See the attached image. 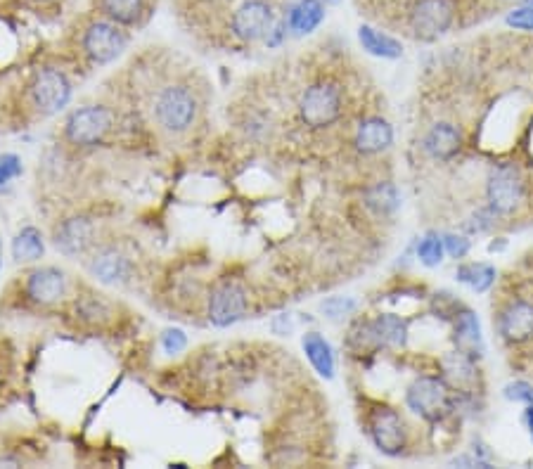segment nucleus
I'll return each mask as SVG.
<instances>
[{"mask_svg":"<svg viewBox=\"0 0 533 469\" xmlns=\"http://www.w3.org/2000/svg\"><path fill=\"white\" fill-rule=\"evenodd\" d=\"M22 176V159L17 154H0V185Z\"/></svg>","mask_w":533,"mask_h":469,"instance_id":"nucleus-33","label":"nucleus"},{"mask_svg":"<svg viewBox=\"0 0 533 469\" xmlns=\"http://www.w3.org/2000/svg\"><path fill=\"white\" fill-rule=\"evenodd\" d=\"M524 5H531V8H533V0H524Z\"/></svg>","mask_w":533,"mask_h":469,"instance_id":"nucleus-38","label":"nucleus"},{"mask_svg":"<svg viewBox=\"0 0 533 469\" xmlns=\"http://www.w3.org/2000/svg\"><path fill=\"white\" fill-rule=\"evenodd\" d=\"M76 313H79L83 323H100L105 316H109V304L105 299L88 294V297L76 299Z\"/></svg>","mask_w":533,"mask_h":469,"instance_id":"nucleus-27","label":"nucleus"},{"mask_svg":"<svg viewBox=\"0 0 533 469\" xmlns=\"http://www.w3.org/2000/svg\"><path fill=\"white\" fill-rule=\"evenodd\" d=\"M443 254H446V247H443V235L439 233H427L420 244H417V259L427 268L439 266L443 261Z\"/></svg>","mask_w":533,"mask_h":469,"instance_id":"nucleus-26","label":"nucleus"},{"mask_svg":"<svg viewBox=\"0 0 533 469\" xmlns=\"http://www.w3.org/2000/svg\"><path fill=\"white\" fill-rule=\"evenodd\" d=\"M69 292V280L67 273L60 271V268L46 266V268H36L27 275V282H24V294L31 304L36 306H55L67 297Z\"/></svg>","mask_w":533,"mask_h":469,"instance_id":"nucleus-12","label":"nucleus"},{"mask_svg":"<svg viewBox=\"0 0 533 469\" xmlns=\"http://www.w3.org/2000/svg\"><path fill=\"white\" fill-rule=\"evenodd\" d=\"M453 342H455V349L467 353V356L477 358L484 356L486 346H484V334H481V325H479V318L474 316L472 311H460L455 313V320H453Z\"/></svg>","mask_w":533,"mask_h":469,"instance_id":"nucleus-17","label":"nucleus"},{"mask_svg":"<svg viewBox=\"0 0 533 469\" xmlns=\"http://www.w3.org/2000/svg\"><path fill=\"white\" fill-rule=\"evenodd\" d=\"M128 41L131 38L121 24L98 12L95 17L83 19L79 24L74 34V50L88 67H107L126 53Z\"/></svg>","mask_w":533,"mask_h":469,"instance_id":"nucleus-2","label":"nucleus"},{"mask_svg":"<svg viewBox=\"0 0 533 469\" xmlns=\"http://www.w3.org/2000/svg\"><path fill=\"white\" fill-rule=\"evenodd\" d=\"M441 372V377L446 379L451 389L470 391L477 382V361L455 349L441 358Z\"/></svg>","mask_w":533,"mask_h":469,"instance_id":"nucleus-20","label":"nucleus"},{"mask_svg":"<svg viewBox=\"0 0 533 469\" xmlns=\"http://www.w3.org/2000/svg\"><path fill=\"white\" fill-rule=\"evenodd\" d=\"M498 332L505 342L522 344L533 337V304L531 301H512L498 318Z\"/></svg>","mask_w":533,"mask_h":469,"instance_id":"nucleus-13","label":"nucleus"},{"mask_svg":"<svg viewBox=\"0 0 533 469\" xmlns=\"http://www.w3.org/2000/svg\"><path fill=\"white\" fill-rule=\"evenodd\" d=\"M358 152L363 154H380L394 145V128L387 119L368 117L358 124L356 138H353Z\"/></svg>","mask_w":533,"mask_h":469,"instance_id":"nucleus-16","label":"nucleus"},{"mask_svg":"<svg viewBox=\"0 0 533 469\" xmlns=\"http://www.w3.org/2000/svg\"><path fill=\"white\" fill-rule=\"evenodd\" d=\"M406 406L427 422H441L453 410V391L443 377L422 375L406 391Z\"/></svg>","mask_w":533,"mask_h":469,"instance_id":"nucleus-5","label":"nucleus"},{"mask_svg":"<svg viewBox=\"0 0 533 469\" xmlns=\"http://www.w3.org/2000/svg\"><path fill=\"white\" fill-rule=\"evenodd\" d=\"M197 3H202V5H221V3H228V0H197Z\"/></svg>","mask_w":533,"mask_h":469,"instance_id":"nucleus-36","label":"nucleus"},{"mask_svg":"<svg viewBox=\"0 0 533 469\" xmlns=\"http://www.w3.org/2000/svg\"><path fill=\"white\" fill-rule=\"evenodd\" d=\"M462 147V136L453 124H434L425 136V152L436 162H448Z\"/></svg>","mask_w":533,"mask_h":469,"instance_id":"nucleus-21","label":"nucleus"},{"mask_svg":"<svg viewBox=\"0 0 533 469\" xmlns=\"http://www.w3.org/2000/svg\"><path fill=\"white\" fill-rule=\"evenodd\" d=\"M112 128V109L102 105H88L74 109L67 121H64V140L74 147H95L105 143Z\"/></svg>","mask_w":533,"mask_h":469,"instance_id":"nucleus-7","label":"nucleus"},{"mask_svg":"<svg viewBox=\"0 0 533 469\" xmlns=\"http://www.w3.org/2000/svg\"><path fill=\"white\" fill-rule=\"evenodd\" d=\"M249 308V297L247 289H244L240 282L233 280H223L211 289L209 294V320L216 327H228L240 320Z\"/></svg>","mask_w":533,"mask_h":469,"instance_id":"nucleus-11","label":"nucleus"},{"mask_svg":"<svg viewBox=\"0 0 533 469\" xmlns=\"http://www.w3.org/2000/svg\"><path fill=\"white\" fill-rule=\"evenodd\" d=\"M301 346H304L308 363L313 365V370H316L320 377H325V379L335 377V370H337L335 351H332L330 342H327L323 334L306 332L304 339H301Z\"/></svg>","mask_w":533,"mask_h":469,"instance_id":"nucleus-22","label":"nucleus"},{"mask_svg":"<svg viewBox=\"0 0 533 469\" xmlns=\"http://www.w3.org/2000/svg\"><path fill=\"white\" fill-rule=\"evenodd\" d=\"M443 247H446V254L453 256V259H465V256L470 254L472 244H470V240H467V237L446 233L443 235Z\"/></svg>","mask_w":533,"mask_h":469,"instance_id":"nucleus-32","label":"nucleus"},{"mask_svg":"<svg viewBox=\"0 0 533 469\" xmlns=\"http://www.w3.org/2000/svg\"><path fill=\"white\" fill-rule=\"evenodd\" d=\"M503 396L507 401H519V403H526V406H533V384L529 382H510L503 387Z\"/></svg>","mask_w":533,"mask_h":469,"instance_id":"nucleus-31","label":"nucleus"},{"mask_svg":"<svg viewBox=\"0 0 533 469\" xmlns=\"http://www.w3.org/2000/svg\"><path fill=\"white\" fill-rule=\"evenodd\" d=\"M46 252V244H43V235L41 230L36 228H22L15 237V242H12V256H15V261L19 263H31V261H38Z\"/></svg>","mask_w":533,"mask_h":469,"instance_id":"nucleus-25","label":"nucleus"},{"mask_svg":"<svg viewBox=\"0 0 533 469\" xmlns=\"http://www.w3.org/2000/svg\"><path fill=\"white\" fill-rule=\"evenodd\" d=\"M505 24L507 27L517 29V31H531L533 34V8L531 5H522V8H515L512 12H507Z\"/></svg>","mask_w":533,"mask_h":469,"instance_id":"nucleus-30","label":"nucleus"},{"mask_svg":"<svg viewBox=\"0 0 533 469\" xmlns=\"http://www.w3.org/2000/svg\"><path fill=\"white\" fill-rule=\"evenodd\" d=\"M320 308H323L325 318L344 320V318H349L353 311H356L358 304H356V299H351V297H330V299L323 301V306Z\"/></svg>","mask_w":533,"mask_h":469,"instance_id":"nucleus-29","label":"nucleus"},{"mask_svg":"<svg viewBox=\"0 0 533 469\" xmlns=\"http://www.w3.org/2000/svg\"><path fill=\"white\" fill-rule=\"evenodd\" d=\"M147 109H150L152 126L159 133L169 138H183L199 124V117H202V91L195 86V81L185 79V76L166 79L152 91L150 107Z\"/></svg>","mask_w":533,"mask_h":469,"instance_id":"nucleus-1","label":"nucleus"},{"mask_svg":"<svg viewBox=\"0 0 533 469\" xmlns=\"http://www.w3.org/2000/svg\"><path fill=\"white\" fill-rule=\"evenodd\" d=\"M29 3H34V5H50V3H55V0H29Z\"/></svg>","mask_w":533,"mask_h":469,"instance_id":"nucleus-37","label":"nucleus"},{"mask_svg":"<svg viewBox=\"0 0 533 469\" xmlns=\"http://www.w3.org/2000/svg\"><path fill=\"white\" fill-rule=\"evenodd\" d=\"M370 439L375 443V448L389 458H398L408 446V432L403 417L396 413L394 408L380 406L370 413L368 420Z\"/></svg>","mask_w":533,"mask_h":469,"instance_id":"nucleus-10","label":"nucleus"},{"mask_svg":"<svg viewBox=\"0 0 533 469\" xmlns=\"http://www.w3.org/2000/svg\"><path fill=\"white\" fill-rule=\"evenodd\" d=\"M368 204L377 214H391L398 209V192L391 183H382L370 192Z\"/></svg>","mask_w":533,"mask_h":469,"instance_id":"nucleus-28","label":"nucleus"},{"mask_svg":"<svg viewBox=\"0 0 533 469\" xmlns=\"http://www.w3.org/2000/svg\"><path fill=\"white\" fill-rule=\"evenodd\" d=\"M162 346L169 356H176V353H181L185 346H188V337H185L183 330H166L162 337Z\"/></svg>","mask_w":533,"mask_h":469,"instance_id":"nucleus-34","label":"nucleus"},{"mask_svg":"<svg viewBox=\"0 0 533 469\" xmlns=\"http://www.w3.org/2000/svg\"><path fill=\"white\" fill-rule=\"evenodd\" d=\"M455 280L472 289V292L484 294L496 282V268L491 263H462L455 271Z\"/></svg>","mask_w":533,"mask_h":469,"instance_id":"nucleus-24","label":"nucleus"},{"mask_svg":"<svg viewBox=\"0 0 533 469\" xmlns=\"http://www.w3.org/2000/svg\"><path fill=\"white\" fill-rule=\"evenodd\" d=\"M88 271L100 282L117 285V282H124L131 275V261L117 247H100L88 259Z\"/></svg>","mask_w":533,"mask_h":469,"instance_id":"nucleus-15","label":"nucleus"},{"mask_svg":"<svg viewBox=\"0 0 533 469\" xmlns=\"http://www.w3.org/2000/svg\"><path fill=\"white\" fill-rule=\"evenodd\" d=\"M358 41L365 53L382 57V60H398L403 55L401 41H396L394 36L384 34V31L370 27V24H361L358 27Z\"/></svg>","mask_w":533,"mask_h":469,"instance_id":"nucleus-23","label":"nucleus"},{"mask_svg":"<svg viewBox=\"0 0 533 469\" xmlns=\"http://www.w3.org/2000/svg\"><path fill=\"white\" fill-rule=\"evenodd\" d=\"M275 22V5L271 0H240L228 15L226 31L237 43L249 46V43L266 41Z\"/></svg>","mask_w":533,"mask_h":469,"instance_id":"nucleus-4","label":"nucleus"},{"mask_svg":"<svg viewBox=\"0 0 533 469\" xmlns=\"http://www.w3.org/2000/svg\"><path fill=\"white\" fill-rule=\"evenodd\" d=\"M455 22L453 0H415L408 12V29L417 41H439Z\"/></svg>","mask_w":533,"mask_h":469,"instance_id":"nucleus-8","label":"nucleus"},{"mask_svg":"<svg viewBox=\"0 0 533 469\" xmlns=\"http://www.w3.org/2000/svg\"><path fill=\"white\" fill-rule=\"evenodd\" d=\"M344 114V95L335 83L318 81L308 86L299 100V119L308 128H327Z\"/></svg>","mask_w":533,"mask_h":469,"instance_id":"nucleus-6","label":"nucleus"},{"mask_svg":"<svg viewBox=\"0 0 533 469\" xmlns=\"http://www.w3.org/2000/svg\"><path fill=\"white\" fill-rule=\"evenodd\" d=\"M524 424H526V432H529L531 443H533V406H526V410H524Z\"/></svg>","mask_w":533,"mask_h":469,"instance_id":"nucleus-35","label":"nucleus"},{"mask_svg":"<svg viewBox=\"0 0 533 469\" xmlns=\"http://www.w3.org/2000/svg\"><path fill=\"white\" fill-rule=\"evenodd\" d=\"M325 19V3L323 0H297L290 5L285 15L287 31L294 36H308L313 34Z\"/></svg>","mask_w":533,"mask_h":469,"instance_id":"nucleus-19","label":"nucleus"},{"mask_svg":"<svg viewBox=\"0 0 533 469\" xmlns=\"http://www.w3.org/2000/svg\"><path fill=\"white\" fill-rule=\"evenodd\" d=\"M72 79L67 72L53 64H43L31 72L27 81V102L38 117H53L62 112L72 100Z\"/></svg>","mask_w":533,"mask_h":469,"instance_id":"nucleus-3","label":"nucleus"},{"mask_svg":"<svg viewBox=\"0 0 533 469\" xmlns=\"http://www.w3.org/2000/svg\"><path fill=\"white\" fill-rule=\"evenodd\" d=\"M95 228L88 218H67L55 230V244L67 256H79L93 247Z\"/></svg>","mask_w":533,"mask_h":469,"instance_id":"nucleus-14","label":"nucleus"},{"mask_svg":"<svg viewBox=\"0 0 533 469\" xmlns=\"http://www.w3.org/2000/svg\"><path fill=\"white\" fill-rule=\"evenodd\" d=\"M488 207L493 214H512L524 199V178L515 164H500L491 171L486 183Z\"/></svg>","mask_w":533,"mask_h":469,"instance_id":"nucleus-9","label":"nucleus"},{"mask_svg":"<svg viewBox=\"0 0 533 469\" xmlns=\"http://www.w3.org/2000/svg\"><path fill=\"white\" fill-rule=\"evenodd\" d=\"M102 17L112 19L124 29L140 27L150 15V0H95Z\"/></svg>","mask_w":533,"mask_h":469,"instance_id":"nucleus-18","label":"nucleus"}]
</instances>
